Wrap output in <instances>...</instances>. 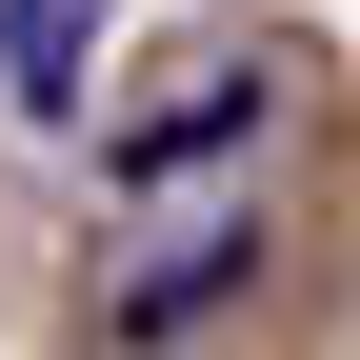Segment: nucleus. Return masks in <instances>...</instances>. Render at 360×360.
Instances as JSON below:
<instances>
[{"label": "nucleus", "instance_id": "f257e3e1", "mask_svg": "<svg viewBox=\"0 0 360 360\" xmlns=\"http://www.w3.org/2000/svg\"><path fill=\"white\" fill-rule=\"evenodd\" d=\"M101 20H120V0H0V101H20V120H80Z\"/></svg>", "mask_w": 360, "mask_h": 360}, {"label": "nucleus", "instance_id": "f03ea898", "mask_svg": "<svg viewBox=\"0 0 360 360\" xmlns=\"http://www.w3.org/2000/svg\"><path fill=\"white\" fill-rule=\"evenodd\" d=\"M240 120H260V80H200V101H180V120H141V141H120L101 180H200L220 141H240Z\"/></svg>", "mask_w": 360, "mask_h": 360}]
</instances>
